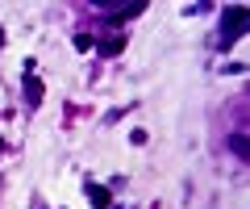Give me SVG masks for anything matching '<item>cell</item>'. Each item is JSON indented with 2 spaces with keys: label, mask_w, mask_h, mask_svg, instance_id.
Masks as SVG:
<instances>
[{
  "label": "cell",
  "mask_w": 250,
  "mask_h": 209,
  "mask_svg": "<svg viewBox=\"0 0 250 209\" xmlns=\"http://www.w3.org/2000/svg\"><path fill=\"white\" fill-rule=\"evenodd\" d=\"M25 84H29V100L38 105V100H42V84H38V80H25Z\"/></svg>",
  "instance_id": "5"
},
{
  "label": "cell",
  "mask_w": 250,
  "mask_h": 209,
  "mask_svg": "<svg viewBox=\"0 0 250 209\" xmlns=\"http://www.w3.org/2000/svg\"><path fill=\"white\" fill-rule=\"evenodd\" d=\"M233 151H238L242 159H246V155H250V151H246V138H242V134H233Z\"/></svg>",
  "instance_id": "6"
},
{
  "label": "cell",
  "mask_w": 250,
  "mask_h": 209,
  "mask_svg": "<svg viewBox=\"0 0 250 209\" xmlns=\"http://www.w3.org/2000/svg\"><path fill=\"white\" fill-rule=\"evenodd\" d=\"M146 4L142 0H138V4H121V9H113V21H125V17H138V13H142Z\"/></svg>",
  "instance_id": "3"
},
{
  "label": "cell",
  "mask_w": 250,
  "mask_h": 209,
  "mask_svg": "<svg viewBox=\"0 0 250 209\" xmlns=\"http://www.w3.org/2000/svg\"><path fill=\"white\" fill-rule=\"evenodd\" d=\"M246 29V9H229L225 13V25H221V34H225V42H233V38Z\"/></svg>",
  "instance_id": "1"
},
{
  "label": "cell",
  "mask_w": 250,
  "mask_h": 209,
  "mask_svg": "<svg viewBox=\"0 0 250 209\" xmlns=\"http://www.w3.org/2000/svg\"><path fill=\"white\" fill-rule=\"evenodd\" d=\"M121 50H125L121 38H108V42H104V55H121Z\"/></svg>",
  "instance_id": "4"
},
{
  "label": "cell",
  "mask_w": 250,
  "mask_h": 209,
  "mask_svg": "<svg viewBox=\"0 0 250 209\" xmlns=\"http://www.w3.org/2000/svg\"><path fill=\"white\" fill-rule=\"evenodd\" d=\"M83 197H88L96 209H108V205H113V197H108V188H104V184H88V188H83Z\"/></svg>",
  "instance_id": "2"
}]
</instances>
